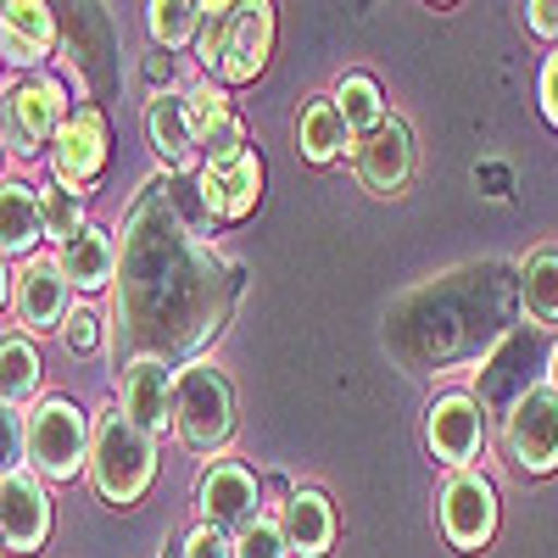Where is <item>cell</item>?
Wrapping results in <instances>:
<instances>
[{
    "label": "cell",
    "mask_w": 558,
    "mask_h": 558,
    "mask_svg": "<svg viewBox=\"0 0 558 558\" xmlns=\"http://www.w3.org/2000/svg\"><path fill=\"white\" fill-rule=\"evenodd\" d=\"M235 263H223L207 235L179 218L168 184H146L140 207L123 229V286H118V324L112 357L118 368L140 357H191L218 330L235 302Z\"/></svg>",
    "instance_id": "6da1fadb"
},
{
    "label": "cell",
    "mask_w": 558,
    "mask_h": 558,
    "mask_svg": "<svg viewBox=\"0 0 558 558\" xmlns=\"http://www.w3.org/2000/svg\"><path fill=\"white\" fill-rule=\"evenodd\" d=\"M89 486L112 508H134L157 481V441L134 425L123 408L96 413V441H89Z\"/></svg>",
    "instance_id": "7a4b0ae2"
},
{
    "label": "cell",
    "mask_w": 558,
    "mask_h": 558,
    "mask_svg": "<svg viewBox=\"0 0 558 558\" xmlns=\"http://www.w3.org/2000/svg\"><path fill=\"white\" fill-rule=\"evenodd\" d=\"M89 441H96L89 413L78 402H68V397H45L28 413L23 463L39 481H78V470H89Z\"/></svg>",
    "instance_id": "3957f363"
},
{
    "label": "cell",
    "mask_w": 558,
    "mask_h": 558,
    "mask_svg": "<svg viewBox=\"0 0 558 558\" xmlns=\"http://www.w3.org/2000/svg\"><path fill=\"white\" fill-rule=\"evenodd\" d=\"M68 112V84L57 73H28L0 96V140L17 157H51Z\"/></svg>",
    "instance_id": "277c9868"
},
{
    "label": "cell",
    "mask_w": 558,
    "mask_h": 558,
    "mask_svg": "<svg viewBox=\"0 0 558 558\" xmlns=\"http://www.w3.org/2000/svg\"><path fill=\"white\" fill-rule=\"evenodd\" d=\"M173 430L191 452H223L235 436V391L213 363H184L173 375Z\"/></svg>",
    "instance_id": "5b68a950"
},
{
    "label": "cell",
    "mask_w": 558,
    "mask_h": 558,
    "mask_svg": "<svg viewBox=\"0 0 558 558\" xmlns=\"http://www.w3.org/2000/svg\"><path fill=\"white\" fill-rule=\"evenodd\" d=\"M502 441H508L514 470H525V475H553V470H558V391H553V386L520 391L514 408H508Z\"/></svg>",
    "instance_id": "8992f818"
},
{
    "label": "cell",
    "mask_w": 558,
    "mask_h": 558,
    "mask_svg": "<svg viewBox=\"0 0 558 558\" xmlns=\"http://www.w3.org/2000/svg\"><path fill=\"white\" fill-rule=\"evenodd\" d=\"M196 508H202V525H213L223 536H241L252 520H263V486L246 463L213 458L196 475Z\"/></svg>",
    "instance_id": "52a82bcc"
},
{
    "label": "cell",
    "mask_w": 558,
    "mask_h": 558,
    "mask_svg": "<svg viewBox=\"0 0 558 558\" xmlns=\"http://www.w3.org/2000/svg\"><path fill=\"white\" fill-rule=\"evenodd\" d=\"M436 514H441V536L458 553H481L497 536V486L475 470H458L436 492Z\"/></svg>",
    "instance_id": "ba28073f"
},
{
    "label": "cell",
    "mask_w": 558,
    "mask_h": 558,
    "mask_svg": "<svg viewBox=\"0 0 558 558\" xmlns=\"http://www.w3.org/2000/svg\"><path fill=\"white\" fill-rule=\"evenodd\" d=\"M112 162V129H107V112L101 107H73L57 146H51V179L68 184V191H89Z\"/></svg>",
    "instance_id": "9c48e42d"
},
{
    "label": "cell",
    "mask_w": 558,
    "mask_h": 558,
    "mask_svg": "<svg viewBox=\"0 0 558 558\" xmlns=\"http://www.w3.org/2000/svg\"><path fill=\"white\" fill-rule=\"evenodd\" d=\"M425 447L436 463H447V470H470V463L481 458L486 447V408L481 397L470 391H441L430 408H425Z\"/></svg>",
    "instance_id": "30bf717a"
},
{
    "label": "cell",
    "mask_w": 558,
    "mask_h": 558,
    "mask_svg": "<svg viewBox=\"0 0 558 558\" xmlns=\"http://www.w3.org/2000/svg\"><path fill=\"white\" fill-rule=\"evenodd\" d=\"M51 492H45V481L28 470H12L0 475V542H7V553H39L45 542H51Z\"/></svg>",
    "instance_id": "8fae6325"
},
{
    "label": "cell",
    "mask_w": 558,
    "mask_h": 558,
    "mask_svg": "<svg viewBox=\"0 0 558 558\" xmlns=\"http://www.w3.org/2000/svg\"><path fill=\"white\" fill-rule=\"evenodd\" d=\"M73 286L62 279V263L57 257H28L17 268V286H12V313H17V336H45V330H62V318L73 313L68 307Z\"/></svg>",
    "instance_id": "7c38bea8"
},
{
    "label": "cell",
    "mask_w": 558,
    "mask_h": 558,
    "mask_svg": "<svg viewBox=\"0 0 558 558\" xmlns=\"http://www.w3.org/2000/svg\"><path fill=\"white\" fill-rule=\"evenodd\" d=\"M173 375H179V368H168L162 357H140V363L123 368V380H118V397H123L118 408L151 441H162L173 430Z\"/></svg>",
    "instance_id": "4fadbf2b"
},
{
    "label": "cell",
    "mask_w": 558,
    "mask_h": 558,
    "mask_svg": "<svg viewBox=\"0 0 558 558\" xmlns=\"http://www.w3.org/2000/svg\"><path fill=\"white\" fill-rule=\"evenodd\" d=\"M352 162H357L363 191L397 196V191H408V179H413V140H408V129L397 118H386L375 134H363L352 146Z\"/></svg>",
    "instance_id": "5bb4252c"
},
{
    "label": "cell",
    "mask_w": 558,
    "mask_h": 558,
    "mask_svg": "<svg viewBox=\"0 0 558 558\" xmlns=\"http://www.w3.org/2000/svg\"><path fill=\"white\" fill-rule=\"evenodd\" d=\"M0 57L39 73L57 57V12L45 0H7L0 7Z\"/></svg>",
    "instance_id": "9a60e30c"
},
{
    "label": "cell",
    "mask_w": 558,
    "mask_h": 558,
    "mask_svg": "<svg viewBox=\"0 0 558 558\" xmlns=\"http://www.w3.org/2000/svg\"><path fill=\"white\" fill-rule=\"evenodd\" d=\"M196 184H202V202H207L213 223H241L263 196V162H257V151H246L235 162H207L196 173Z\"/></svg>",
    "instance_id": "2e32d148"
},
{
    "label": "cell",
    "mask_w": 558,
    "mask_h": 558,
    "mask_svg": "<svg viewBox=\"0 0 558 558\" xmlns=\"http://www.w3.org/2000/svg\"><path fill=\"white\" fill-rule=\"evenodd\" d=\"M146 134H151V151L168 162V173H184L202 151V134L191 123V107H184V89H157L146 101Z\"/></svg>",
    "instance_id": "e0dca14e"
},
{
    "label": "cell",
    "mask_w": 558,
    "mask_h": 558,
    "mask_svg": "<svg viewBox=\"0 0 558 558\" xmlns=\"http://www.w3.org/2000/svg\"><path fill=\"white\" fill-rule=\"evenodd\" d=\"M268 51H274V7L246 0L235 34H229V51L218 62V84H252L268 68Z\"/></svg>",
    "instance_id": "ac0fdd59"
},
{
    "label": "cell",
    "mask_w": 558,
    "mask_h": 558,
    "mask_svg": "<svg viewBox=\"0 0 558 558\" xmlns=\"http://www.w3.org/2000/svg\"><path fill=\"white\" fill-rule=\"evenodd\" d=\"M279 531H286L291 558H324L330 542H336V508H330V497L313 492V486L291 492V502L279 508Z\"/></svg>",
    "instance_id": "d6986e66"
},
{
    "label": "cell",
    "mask_w": 558,
    "mask_h": 558,
    "mask_svg": "<svg viewBox=\"0 0 558 558\" xmlns=\"http://www.w3.org/2000/svg\"><path fill=\"white\" fill-rule=\"evenodd\" d=\"M57 263H62V279H68L78 296L107 291L112 279H118V241H112V229L89 223L78 241H68V246L57 252Z\"/></svg>",
    "instance_id": "ffe728a7"
},
{
    "label": "cell",
    "mask_w": 558,
    "mask_h": 558,
    "mask_svg": "<svg viewBox=\"0 0 558 558\" xmlns=\"http://www.w3.org/2000/svg\"><path fill=\"white\" fill-rule=\"evenodd\" d=\"M45 241V213H39V191L23 179L0 184V257H39Z\"/></svg>",
    "instance_id": "44dd1931"
},
{
    "label": "cell",
    "mask_w": 558,
    "mask_h": 558,
    "mask_svg": "<svg viewBox=\"0 0 558 558\" xmlns=\"http://www.w3.org/2000/svg\"><path fill=\"white\" fill-rule=\"evenodd\" d=\"M347 146H352V129L341 123V112H336V101L324 96V101H307L302 112H296V151L307 157V162H336V157H347Z\"/></svg>",
    "instance_id": "7402d4cb"
},
{
    "label": "cell",
    "mask_w": 558,
    "mask_h": 558,
    "mask_svg": "<svg viewBox=\"0 0 558 558\" xmlns=\"http://www.w3.org/2000/svg\"><path fill=\"white\" fill-rule=\"evenodd\" d=\"M39 380H45L39 347H34L28 336H0V402H7V408L34 402Z\"/></svg>",
    "instance_id": "603a6c76"
},
{
    "label": "cell",
    "mask_w": 558,
    "mask_h": 558,
    "mask_svg": "<svg viewBox=\"0 0 558 558\" xmlns=\"http://www.w3.org/2000/svg\"><path fill=\"white\" fill-rule=\"evenodd\" d=\"M336 112H341V123L352 129V146L363 134H375L380 123H386V101H380V84L368 78V73H341L336 78Z\"/></svg>",
    "instance_id": "cb8c5ba5"
},
{
    "label": "cell",
    "mask_w": 558,
    "mask_h": 558,
    "mask_svg": "<svg viewBox=\"0 0 558 558\" xmlns=\"http://www.w3.org/2000/svg\"><path fill=\"white\" fill-rule=\"evenodd\" d=\"M202 0H151L146 7V28L157 39V51H179V45H196L202 34Z\"/></svg>",
    "instance_id": "d4e9b609"
},
{
    "label": "cell",
    "mask_w": 558,
    "mask_h": 558,
    "mask_svg": "<svg viewBox=\"0 0 558 558\" xmlns=\"http://www.w3.org/2000/svg\"><path fill=\"white\" fill-rule=\"evenodd\" d=\"M39 213H45V241H57V252L68 246V241H78L84 229H89V218H84V196L78 191H68V184H39Z\"/></svg>",
    "instance_id": "484cf974"
},
{
    "label": "cell",
    "mask_w": 558,
    "mask_h": 558,
    "mask_svg": "<svg viewBox=\"0 0 558 558\" xmlns=\"http://www.w3.org/2000/svg\"><path fill=\"white\" fill-rule=\"evenodd\" d=\"M520 302L536 324H558V252H536L520 268Z\"/></svg>",
    "instance_id": "4316f807"
},
{
    "label": "cell",
    "mask_w": 558,
    "mask_h": 558,
    "mask_svg": "<svg viewBox=\"0 0 558 558\" xmlns=\"http://www.w3.org/2000/svg\"><path fill=\"white\" fill-rule=\"evenodd\" d=\"M235 23H241V7H235V0H213V7L202 12L196 57H202L207 73H218V62H223V51H229V34H235Z\"/></svg>",
    "instance_id": "83f0119b"
},
{
    "label": "cell",
    "mask_w": 558,
    "mask_h": 558,
    "mask_svg": "<svg viewBox=\"0 0 558 558\" xmlns=\"http://www.w3.org/2000/svg\"><path fill=\"white\" fill-rule=\"evenodd\" d=\"M184 107H191V123H196L202 140H207L218 123L235 118V107H229V96H223V84H218V78H202V84L184 89Z\"/></svg>",
    "instance_id": "f1b7e54d"
},
{
    "label": "cell",
    "mask_w": 558,
    "mask_h": 558,
    "mask_svg": "<svg viewBox=\"0 0 558 558\" xmlns=\"http://www.w3.org/2000/svg\"><path fill=\"white\" fill-rule=\"evenodd\" d=\"M62 347L73 352V357H84V352H101L107 347V318L96 313V307H73L68 318H62Z\"/></svg>",
    "instance_id": "f546056e"
},
{
    "label": "cell",
    "mask_w": 558,
    "mask_h": 558,
    "mask_svg": "<svg viewBox=\"0 0 558 558\" xmlns=\"http://www.w3.org/2000/svg\"><path fill=\"white\" fill-rule=\"evenodd\" d=\"M235 558H291V547H286V531H279V514H263V520H252V525L235 536Z\"/></svg>",
    "instance_id": "4dcf8cb0"
},
{
    "label": "cell",
    "mask_w": 558,
    "mask_h": 558,
    "mask_svg": "<svg viewBox=\"0 0 558 558\" xmlns=\"http://www.w3.org/2000/svg\"><path fill=\"white\" fill-rule=\"evenodd\" d=\"M179 558H235V536H223V531H213V525H191L179 536Z\"/></svg>",
    "instance_id": "1f68e13d"
},
{
    "label": "cell",
    "mask_w": 558,
    "mask_h": 558,
    "mask_svg": "<svg viewBox=\"0 0 558 558\" xmlns=\"http://www.w3.org/2000/svg\"><path fill=\"white\" fill-rule=\"evenodd\" d=\"M252 146H246V123L241 118H229V123H218L207 140H202V157L207 162H235V157H246Z\"/></svg>",
    "instance_id": "d6a6232c"
},
{
    "label": "cell",
    "mask_w": 558,
    "mask_h": 558,
    "mask_svg": "<svg viewBox=\"0 0 558 558\" xmlns=\"http://www.w3.org/2000/svg\"><path fill=\"white\" fill-rule=\"evenodd\" d=\"M23 430H28V418H17V408L0 402V475L23 470Z\"/></svg>",
    "instance_id": "836d02e7"
},
{
    "label": "cell",
    "mask_w": 558,
    "mask_h": 558,
    "mask_svg": "<svg viewBox=\"0 0 558 558\" xmlns=\"http://www.w3.org/2000/svg\"><path fill=\"white\" fill-rule=\"evenodd\" d=\"M536 96H542V118L558 129V45H553V57L542 62V78H536Z\"/></svg>",
    "instance_id": "e575fe53"
},
{
    "label": "cell",
    "mask_w": 558,
    "mask_h": 558,
    "mask_svg": "<svg viewBox=\"0 0 558 558\" xmlns=\"http://www.w3.org/2000/svg\"><path fill=\"white\" fill-rule=\"evenodd\" d=\"M525 23L542 39H558V0H536V7H525Z\"/></svg>",
    "instance_id": "d590c367"
},
{
    "label": "cell",
    "mask_w": 558,
    "mask_h": 558,
    "mask_svg": "<svg viewBox=\"0 0 558 558\" xmlns=\"http://www.w3.org/2000/svg\"><path fill=\"white\" fill-rule=\"evenodd\" d=\"M12 286H17V274L7 268V257H0V307H7V302H12Z\"/></svg>",
    "instance_id": "8d00e7d4"
},
{
    "label": "cell",
    "mask_w": 558,
    "mask_h": 558,
    "mask_svg": "<svg viewBox=\"0 0 558 558\" xmlns=\"http://www.w3.org/2000/svg\"><path fill=\"white\" fill-rule=\"evenodd\" d=\"M547 386L558 391V347H553V357H547Z\"/></svg>",
    "instance_id": "74e56055"
},
{
    "label": "cell",
    "mask_w": 558,
    "mask_h": 558,
    "mask_svg": "<svg viewBox=\"0 0 558 558\" xmlns=\"http://www.w3.org/2000/svg\"><path fill=\"white\" fill-rule=\"evenodd\" d=\"M0 168H7V140H0ZM0 184H7V179H0Z\"/></svg>",
    "instance_id": "f35d334b"
},
{
    "label": "cell",
    "mask_w": 558,
    "mask_h": 558,
    "mask_svg": "<svg viewBox=\"0 0 558 558\" xmlns=\"http://www.w3.org/2000/svg\"><path fill=\"white\" fill-rule=\"evenodd\" d=\"M0 558H7V542H0Z\"/></svg>",
    "instance_id": "ab89813d"
},
{
    "label": "cell",
    "mask_w": 558,
    "mask_h": 558,
    "mask_svg": "<svg viewBox=\"0 0 558 558\" xmlns=\"http://www.w3.org/2000/svg\"><path fill=\"white\" fill-rule=\"evenodd\" d=\"M0 62H7V57H0Z\"/></svg>",
    "instance_id": "60d3db41"
}]
</instances>
